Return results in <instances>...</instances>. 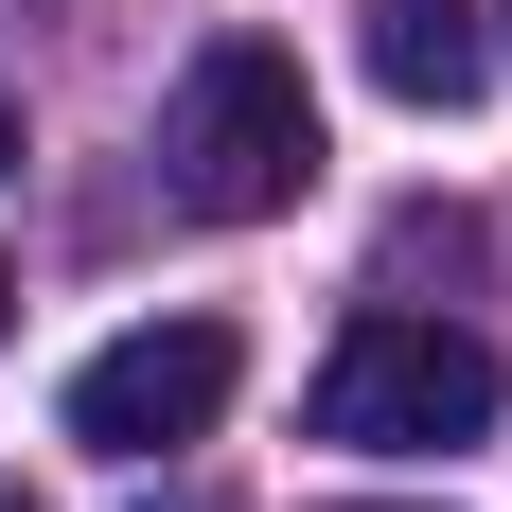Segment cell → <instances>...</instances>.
<instances>
[{
	"mask_svg": "<svg viewBox=\"0 0 512 512\" xmlns=\"http://www.w3.org/2000/svg\"><path fill=\"white\" fill-rule=\"evenodd\" d=\"M159 159H177V212H212V230L283 212V195L318 177V89H301V53H283V36H212L195 71H177Z\"/></svg>",
	"mask_w": 512,
	"mask_h": 512,
	"instance_id": "cell-1",
	"label": "cell"
},
{
	"mask_svg": "<svg viewBox=\"0 0 512 512\" xmlns=\"http://www.w3.org/2000/svg\"><path fill=\"white\" fill-rule=\"evenodd\" d=\"M0 512H36V495H18V477H0Z\"/></svg>",
	"mask_w": 512,
	"mask_h": 512,
	"instance_id": "cell-7",
	"label": "cell"
},
{
	"mask_svg": "<svg viewBox=\"0 0 512 512\" xmlns=\"http://www.w3.org/2000/svg\"><path fill=\"white\" fill-rule=\"evenodd\" d=\"M0 177H18V106H0Z\"/></svg>",
	"mask_w": 512,
	"mask_h": 512,
	"instance_id": "cell-5",
	"label": "cell"
},
{
	"mask_svg": "<svg viewBox=\"0 0 512 512\" xmlns=\"http://www.w3.org/2000/svg\"><path fill=\"white\" fill-rule=\"evenodd\" d=\"M0 336H18V265H0Z\"/></svg>",
	"mask_w": 512,
	"mask_h": 512,
	"instance_id": "cell-6",
	"label": "cell"
},
{
	"mask_svg": "<svg viewBox=\"0 0 512 512\" xmlns=\"http://www.w3.org/2000/svg\"><path fill=\"white\" fill-rule=\"evenodd\" d=\"M177 512H212V495H177Z\"/></svg>",
	"mask_w": 512,
	"mask_h": 512,
	"instance_id": "cell-9",
	"label": "cell"
},
{
	"mask_svg": "<svg viewBox=\"0 0 512 512\" xmlns=\"http://www.w3.org/2000/svg\"><path fill=\"white\" fill-rule=\"evenodd\" d=\"M371 89L389 106H477L495 89V0H371Z\"/></svg>",
	"mask_w": 512,
	"mask_h": 512,
	"instance_id": "cell-4",
	"label": "cell"
},
{
	"mask_svg": "<svg viewBox=\"0 0 512 512\" xmlns=\"http://www.w3.org/2000/svg\"><path fill=\"white\" fill-rule=\"evenodd\" d=\"M230 389H248V336L230 318H142V336H106L71 371V442L89 460H177V442L230 424Z\"/></svg>",
	"mask_w": 512,
	"mask_h": 512,
	"instance_id": "cell-3",
	"label": "cell"
},
{
	"mask_svg": "<svg viewBox=\"0 0 512 512\" xmlns=\"http://www.w3.org/2000/svg\"><path fill=\"white\" fill-rule=\"evenodd\" d=\"M477 424H495V354L442 336V318L371 301L354 336L318 354V442H354V460H460Z\"/></svg>",
	"mask_w": 512,
	"mask_h": 512,
	"instance_id": "cell-2",
	"label": "cell"
},
{
	"mask_svg": "<svg viewBox=\"0 0 512 512\" xmlns=\"http://www.w3.org/2000/svg\"><path fill=\"white\" fill-rule=\"evenodd\" d=\"M495 53H512V0H495Z\"/></svg>",
	"mask_w": 512,
	"mask_h": 512,
	"instance_id": "cell-8",
	"label": "cell"
}]
</instances>
